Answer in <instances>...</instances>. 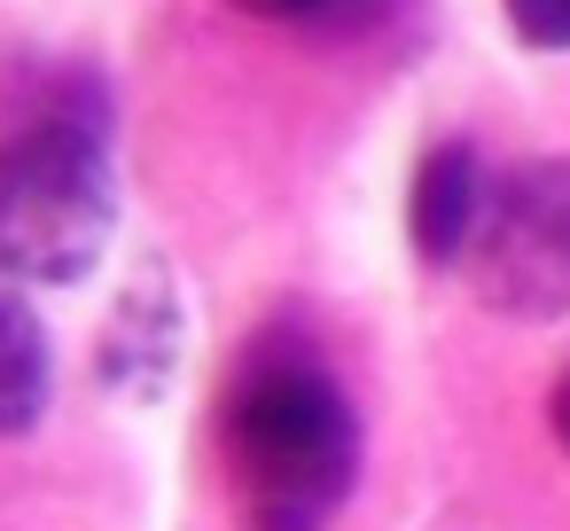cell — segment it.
Returning a JSON list of instances; mask_svg holds the SVG:
<instances>
[{"label": "cell", "instance_id": "6da1fadb", "mask_svg": "<svg viewBox=\"0 0 570 531\" xmlns=\"http://www.w3.org/2000/svg\"><path fill=\"white\" fill-rule=\"evenodd\" d=\"M219 453L243 531H328L360 476V414L313 352L266 344L219 406Z\"/></svg>", "mask_w": 570, "mask_h": 531}, {"label": "cell", "instance_id": "3957f363", "mask_svg": "<svg viewBox=\"0 0 570 531\" xmlns=\"http://www.w3.org/2000/svg\"><path fill=\"white\" fill-rule=\"evenodd\" d=\"M469 282L508 321H554L570 313V157H531L492 180Z\"/></svg>", "mask_w": 570, "mask_h": 531}, {"label": "cell", "instance_id": "52a82bcc", "mask_svg": "<svg viewBox=\"0 0 570 531\" xmlns=\"http://www.w3.org/2000/svg\"><path fill=\"white\" fill-rule=\"evenodd\" d=\"M508 32L539 56H570V0H500Z\"/></svg>", "mask_w": 570, "mask_h": 531}, {"label": "cell", "instance_id": "277c9868", "mask_svg": "<svg viewBox=\"0 0 570 531\" xmlns=\"http://www.w3.org/2000/svg\"><path fill=\"white\" fill-rule=\"evenodd\" d=\"M180 289L165 282V266H141L134 282H126V297L110 305V321H102V344H95V360H102V383L118 391V399H157L165 383H173V360H180Z\"/></svg>", "mask_w": 570, "mask_h": 531}, {"label": "cell", "instance_id": "7a4b0ae2", "mask_svg": "<svg viewBox=\"0 0 570 531\" xmlns=\"http://www.w3.org/2000/svg\"><path fill=\"white\" fill-rule=\"evenodd\" d=\"M118 235V165L102 126L24 118L0 141V274L9 282H87Z\"/></svg>", "mask_w": 570, "mask_h": 531}, {"label": "cell", "instance_id": "9c48e42d", "mask_svg": "<svg viewBox=\"0 0 570 531\" xmlns=\"http://www.w3.org/2000/svg\"><path fill=\"white\" fill-rule=\"evenodd\" d=\"M547 422H554V437L570 445V367H562V383H554V399H547Z\"/></svg>", "mask_w": 570, "mask_h": 531}, {"label": "cell", "instance_id": "8992f818", "mask_svg": "<svg viewBox=\"0 0 570 531\" xmlns=\"http://www.w3.org/2000/svg\"><path fill=\"white\" fill-rule=\"evenodd\" d=\"M48 391H56L48 328L9 282H0V437H24L48 414Z\"/></svg>", "mask_w": 570, "mask_h": 531}, {"label": "cell", "instance_id": "ba28073f", "mask_svg": "<svg viewBox=\"0 0 570 531\" xmlns=\"http://www.w3.org/2000/svg\"><path fill=\"white\" fill-rule=\"evenodd\" d=\"M243 17H266V24H328L344 9H360V0H235Z\"/></svg>", "mask_w": 570, "mask_h": 531}, {"label": "cell", "instance_id": "5b68a950", "mask_svg": "<svg viewBox=\"0 0 570 531\" xmlns=\"http://www.w3.org/2000/svg\"><path fill=\"white\" fill-rule=\"evenodd\" d=\"M484 196H492V180H484L476 149L461 134L430 141L414 157V188H406V243H414V258L422 266H461L469 243H476Z\"/></svg>", "mask_w": 570, "mask_h": 531}]
</instances>
